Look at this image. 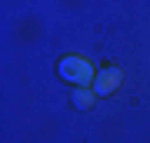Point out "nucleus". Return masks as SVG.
Instances as JSON below:
<instances>
[{
	"label": "nucleus",
	"mask_w": 150,
	"mask_h": 143,
	"mask_svg": "<svg viewBox=\"0 0 150 143\" xmlns=\"http://www.w3.org/2000/svg\"><path fill=\"white\" fill-rule=\"evenodd\" d=\"M70 100H74V106H77V110H90V106H93V100H97V93L90 90V87H77V90L70 93Z\"/></svg>",
	"instance_id": "7ed1b4c3"
},
{
	"label": "nucleus",
	"mask_w": 150,
	"mask_h": 143,
	"mask_svg": "<svg viewBox=\"0 0 150 143\" xmlns=\"http://www.w3.org/2000/svg\"><path fill=\"white\" fill-rule=\"evenodd\" d=\"M123 87V70L117 63H110V67H103V70H97V80H93V87L90 90L97 97H113Z\"/></svg>",
	"instance_id": "f03ea898"
},
{
	"label": "nucleus",
	"mask_w": 150,
	"mask_h": 143,
	"mask_svg": "<svg viewBox=\"0 0 150 143\" xmlns=\"http://www.w3.org/2000/svg\"><path fill=\"white\" fill-rule=\"evenodd\" d=\"M57 77L70 87H93L97 80V67L87 57H77V53H67V57L57 60Z\"/></svg>",
	"instance_id": "f257e3e1"
}]
</instances>
